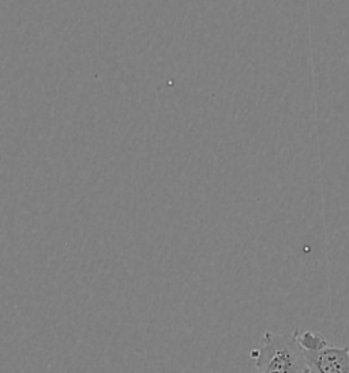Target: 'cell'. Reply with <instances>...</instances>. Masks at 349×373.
Wrapping results in <instances>:
<instances>
[{"mask_svg": "<svg viewBox=\"0 0 349 373\" xmlns=\"http://www.w3.org/2000/svg\"><path fill=\"white\" fill-rule=\"evenodd\" d=\"M260 373H310L304 352L297 342V330L292 334L266 331L262 346L250 352Z\"/></svg>", "mask_w": 349, "mask_h": 373, "instance_id": "obj_1", "label": "cell"}, {"mask_svg": "<svg viewBox=\"0 0 349 373\" xmlns=\"http://www.w3.org/2000/svg\"><path fill=\"white\" fill-rule=\"evenodd\" d=\"M310 373H349V347L328 346L319 352H304Z\"/></svg>", "mask_w": 349, "mask_h": 373, "instance_id": "obj_2", "label": "cell"}, {"mask_svg": "<svg viewBox=\"0 0 349 373\" xmlns=\"http://www.w3.org/2000/svg\"><path fill=\"white\" fill-rule=\"evenodd\" d=\"M297 342L303 349V352H319L329 346L328 339L324 335L314 331L304 332L297 331Z\"/></svg>", "mask_w": 349, "mask_h": 373, "instance_id": "obj_3", "label": "cell"}]
</instances>
